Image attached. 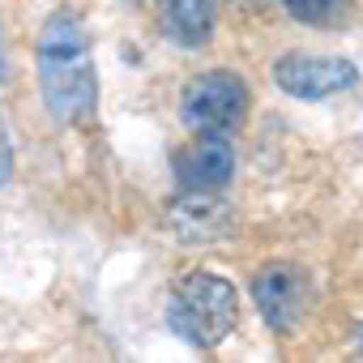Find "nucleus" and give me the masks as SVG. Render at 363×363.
<instances>
[{
  "mask_svg": "<svg viewBox=\"0 0 363 363\" xmlns=\"http://www.w3.org/2000/svg\"><path fill=\"white\" fill-rule=\"evenodd\" d=\"M359 346H363V329H359Z\"/></svg>",
  "mask_w": 363,
  "mask_h": 363,
  "instance_id": "obj_12",
  "label": "nucleus"
},
{
  "mask_svg": "<svg viewBox=\"0 0 363 363\" xmlns=\"http://www.w3.org/2000/svg\"><path fill=\"white\" fill-rule=\"evenodd\" d=\"M252 299H257L261 316L269 320V329L291 333V329L303 320L308 303H312V278H308L303 265L269 261V265H261L257 278H252Z\"/></svg>",
  "mask_w": 363,
  "mask_h": 363,
  "instance_id": "obj_4",
  "label": "nucleus"
},
{
  "mask_svg": "<svg viewBox=\"0 0 363 363\" xmlns=\"http://www.w3.org/2000/svg\"><path fill=\"white\" fill-rule=\"evenodd\" d=\"M248 5H257V0H248Z\"/></svg>",
  "mask_w": 363,
  "mask_h": 363,
  "instance_id": "obj_13",
  "label": "nucleus"
},
{
  "mask_svg": "<svg viewBox=\"0 0 363 363\" xmlns=\"http://www.w3.org/2000/svg\"><path fill=\"white\" fill-rule=\"evenodd\" d=\"M35 73H39V94L52 111L56 124L82 128L99 111V73H94V52L86 22L73 9H56L43 30H39V52H35Z\"/></svg>",
  "mask_w": 363,
  "mask_h": 363,
  "instance_id": "obj_1",
  "label": "nucleus"
},
{
  "mask_svg": "<svg viewBox=\"0 0 363 363\" xmlns=\"http://www.w3.org/2000/svg\"><path fill=\"white\" fill-rule=\"evenodd\" d=\"M167 231L179 244H218L235 231V210L214 189H184L167 206Z\"/></svg>",
  "mask_w": 363,
  "mask_h": 363,
  "instance_id": "obj_5",
  "label": "nucleus"
},
{
  "mask_svg": "<svg viewBox=\"0 0 363 363\" xmlns=\"http://www.w3.org/2000/svg\"><path fill=\"white\" fill-rule=\"evenodd\" d=\"M0 77H5V30H0Z\"/></svg>",
  "mask_w": 363,
  "mask_h": 363,
  "instance_id": "obj_11",
  "label": "nucleus"
},
{
  "mask_svg": "<svg viewBox=\"0 0 363 363\" xmlns=\"http://www.w3.org/2000/svg\"><path fill=\"white\" fill-rule=\"evenodd\" d=\"M274 77L278 86L291 94V99H303V103H320V99H333L342 90H350L359 82V69L350 60H337V56H308V52H291L274 65Z\"/></svg>",
  "mask_w": 363,
  "mask_h": 363,
  "instance_id": "obj_6",
  "label": "nucleus"
},
{
  "mask_svg": "<svg viewBox=\"0 0 363 363\" xmlns=\"http://www.w3.org/2000/svg\"><path fill=\"white\" fill-rule=\"evenodd\" d=\"M240 320L235 286L218 274H189L167 299V325L189 346H218Z\"/></svg>",
  "mask_w": 363,
  "mask_h": 363,
  "instance_id": "obj_2",
  "label": "nucleus"
},
{
  "mask_svg": "<svg viewBox=\"0 0 363 363\" xmlns=\"http://www.w3.org/2000/svg\"><path fill=\"white\" fill-rule=\"evenodd\" d=\"M13 179V141H9V124H5V111H0V189Z\"/></svg>",
  "mask_w": 363,
  "mask_h": 363,
  "instance_id": "obj_10",
  "label": "nucleus"
},
{
  "mask_svg": "<svg viewBox=\"0 0 363 363\" xmlns=\"http://www.w3.org/2000/svg\"><path fill=\"white\" fill-rule=\"evenodd\" d=\"M282 5H286V13H291L295 22L320 26V22H329V18L337 13V5H342V0H282Z\"/></svg>",
  "mask_w": 363,
  "mask_h": 363,
  "instance_id": "obj_9",
  "label": "nucleus"
},
{
  "mask_svg": "<svg viewBox=\"0 0 363 363\" xmlns=\"http://www.w3.org/2000/svg\"><path fill=\"white\" fill-rule=\"evenodd\" d=\"M162 9V35L179 48H206L214 35V0H158Z\"/></svg>",
  "mask_w": 363,
  "mask_h": 363,
  "instance_id": "obj_8",
  "label": "nucleus"
},
{
  "mask_svg": "<svg viewBox=\"0 0 363 363\" xmlns=\"http://www.w3.org/2000/svg\"><path fill=\"white\" fill-rule=\"evenodd\" d=\"M179 116L193 133H235L248 116V86L235 73H201L184 86Z\"/></svg>",
  "mask_w": 363,
  "mask_h": 363,
  "instance_id": "obj_3",
  "label": "nucleus"
},
{
  "mask_svg": "<svg viewBox=\"0 0 363 363\" xmlns=\"http://www.w3.org/2000/svg\"><path fill=\"white\" fill-rule=\"evenodd\" d=\"M235 175V145L227 133H193L189 145L175 150V179L179 189H227Z\"/></svg>",
  "mask_w": 363,
  "mask_h": 363,
  "instance_id": "obj_7",
  "label": "nucleus"
}]
</instances>
